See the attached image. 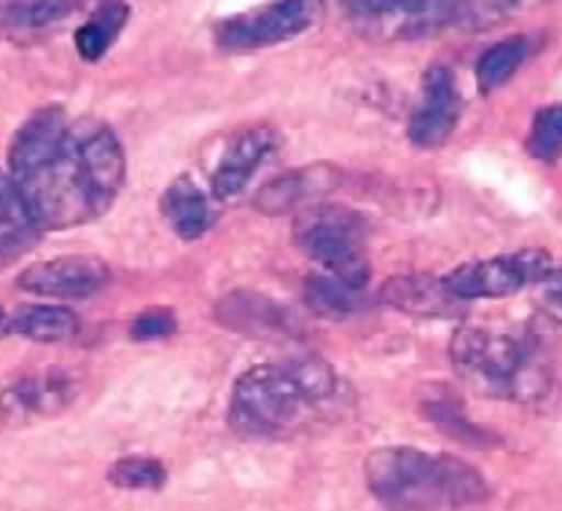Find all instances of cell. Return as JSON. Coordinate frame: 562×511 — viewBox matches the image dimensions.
Instances as JSON below:
<instances>
[{"mask_svg":"<svg viewBox=\"0 0 562 511\" xmlns=\"http://www.w3.org/2000/svg\"><path fill=\"white\" fill-rule=\"evenodd\" d=\"M382 302L415 318H450L463 310V302L447 291L445 280L430 275H396L382 286Z\"/></svg>","mask_w":562,"mask_h":511,"instance_id":"15","label":"cell"},{"mask_svg":"<svg viewBox=\"0 0 562 511\" xmlns=\"http://www.w3.org/2000/svg\"><path fill=\"white\" fill-rule=\"evenodd\" d=\"M304 302L315 315L328 318V321H345L367 307L363 291L345 286L334 275H310L304 282Z\"/></svg>","mask_w":562,"mask_h":511,"instance_id":"19","label":"cell"},{"mask_svg":"<svg viewBox=\"0 0 562 511\" xmlns=\"http://www.w3.org/2000/svg\"><path fill=\"white\" fill-rule=\"evenodd\" d=\"M79 3H0V30L11 38H27L41 35L68 20Z\"/></svg>","mask_w":562,"mask_h":511,"instance_id":"20","label":"cell"},{"mask_svg":"<svg viewBox=\"0 0 562 511\" xmlns=\"http://www.w3.org/2000/svg\"><path fill=\"white\" fill-rule=\"evenodd\" d=\"M79 396V380L65 369L27 375L0 390V420L11 425L65 412Z\"/></svg>","mask_w":562,"mask_h":511,"instance_id":"10","label":"cell"},{"mask_svg":"<svg viewBox=\"0 0 562 511\" xmlns=\"http://www.w3.org/2000/svg\"><path fill=\"white\" fill-rule=\"evenodd\" d=\"M127 20H130V5L124 3L98 5L92 20L76 30V52L81 54V59H87V63H98V59H103V54L111 49L116 35L122 33L124 25H127Z\"/></svg>","mask_w":562,"mask_h":511,"instance_id":"21","label":"cell"},{"mask_svg":"<svg viewBox=\"0 0 562 511\" xmlns=\"http://www.w3.org/2000/svg\"><path fill=\"white\" fill-rule=\"evenodd\" d=\"M9 178L41 232L74 230L113 208L127 180V156L105 122L49 105L11 141Z\"/></svg>","mask_w":562,"mask_h":511,"instance_id":"1","label":"cell"},{"mask_svg":"<svg viewBox=\"0 0 562 511\" xmlns=\"http://www.w3.org/2000/svg\"><path fill=\"white\" fill-rule=\"evenodd\" d=\"M108 482L119 490H161L167 482L165 463L148 455H130L108 468Z\"/></svg>","mask_w":562,"mask_h":511,"instance_id":"24","label":"cell"},{"mask_svg":"<svg viewBox=\"0 0 562 511\" xmlns=\"http://www.w3.org/2000/svg\"><path fill=\"white\" fill-rule=\"evenodd\" d=\"M423 414L450 438H456L460 444H471L476 449H487L498 442V436L487 434V431L480 429V425L471 423L469 418L463 414V409L458 407V401L450 399H426L420 404Z\"/></svg>","mask_w":562,"mask_h":511,"instance_id":"23","label":"cell"},{"mask_svg":"<svg viewBox=\"0 0 562 511\" xmlns=\"http://www.w3.org/2000/svg\"><path fill=\"white\" fill-rule=\"evenodd\" d=\"M111 282V267L98 256H59L22 269L16 286L35 297L89 299Z\"/></svg>","mask_w":562,"mask_h":511,"instance_id":"9","label":"cell"},{"mask_svg":"<svg viewBox=\"0 0 562 511\" xmlns=\"http://www.w3.org/2000/svg\"><path fill=\"white\" fill-rule=\"evenodd\" d=\"M514 3H447V0H387L348 3L350 22L369 41H420L445 30H484L506 20Z\"/></svg>","mask_w":562,"mask_h":511,"instance_id":"5","label":"cell"},{"mask_svg":"<svg viewBox=\"0 0 562 511\" xmlns=\"http://www.w3.org/2000/svg\"><path fill=\"white\" fill-rule=\"evenodd\" d=\"M176 312L167 310V307H151V310L140 312L135 318L130 334L135 342H151V340H165V336L176 334Z\"/></svg>","mask_w":562,"mask_h":511,"instance_id":"26","label":"cell"},{"mask_svg":"<svg viewBox=\"0 0 562 511\" xmlns=\"http://www.w3.org/2000/svg\"><path fill=\"white\" fill-rule=\"evenodd\" d=\"M367 219L348 204H318L302 210L294 224V243L318 262L326 275L363 291L369 280Z\"/></svg>","mask_w":562,"mask_h":511,"instance_id":"6","label":"cell"},{"mask_svg":"<svg viewBox=\"0 0 562 511\" xmlns=\"http://www.w3.org/2000/svg\"><path fill=\"white\" fill-rule=\"evenodd\" d=\"M538 302L554 321H562V269H549L547 278L538 282Z\"/></svg>","mask_w":562,"mask_h":511,"instance_id":"27","label":"cell"},{"mask_svg":"<svg viewBox=\"0 0 562 511\" xmlns=\"http://www.w3.org/2000/svg\"><path fill=\"white\" fill-rule=\"evenodd\" d=\"M528 154L541 162H554L562 156V105H547L533 116L528 135Z\"/></svg>","mask_w":562,"mask_h":511,"instance_id":"25","label":"cell"},{"mask_svg":"<svg viewBox=\"0 0 562 511\" xmlns=\"http://www.w3.org/2000/svg\"><path fill=\"white\" fill-rule=\"evenodd\" d=\"M315 20L313 3H272L267 9L248 11V14L229 16L215 25V44L229 52L265 49V46L283 44L294 35L304 33Z\"/></svg>","mask_w":562,"mask_h":511,"instance_id":"8","label":"cell"},{"mask_svg":"<svg viewBox=\"0 0 562 511\" xmlns=\"http://www.w3.org/2000/svg\"><path fill=\"white\" fill-rule=\"evenodd\" d=\"M552 269V256L543 248H522L514 254L471 262L445 275V286L460 302L469 299H504L522 291L530 282H541Z\"/></svg>","mask_w":562,"mask_h":511,"instance_id":"7","label":"cell"},{"mask_svg":"<svg viewBox=\"0 0 562 511\" xmlns=\"http://www.w3.org/2000/svg\"><path fill=\"white\" fill-rule=\"evenodd\" d=\"M38 224L16 191L9 173L0 170V267L16 262L41 240Z\"/></svg>","mask_w":562,"mask_h":511,"instance_id":"16","label":"cell"},{"mask_svg":"<svg viewBox=\"0 0 562 511\" xmlns=\"http://www.w3.org/2000/svg\"><path fill=\"white\" fill-rule=\"evenodd\" d=\"M363 474L387 511H474L490 498L482 474L447 453L382 447L363 463Z\"/></svg>","mask_w":562,"mask_h":511,"instance_id":"3","label":"cell"},{"mask_svg":"<svg viewBox=\"0 0 562 511\" xmlns=\"http://www.w3.org/2000/svg\"><path fill=\"white\" fill-rule=\"evenodd\" d=\"M213 318L221 326L245 336H289L299 332L289 307L254 291L224 293L213 307Z\"/></svg>","mask_w":562,"mask_h":511,"instance_id":"13","label":"cell"},{"mask_svg":"<svg viewBox=\"0 0 562 511\" xmlns=\"http://www.w3.org/2000/svg\"><path fill=\"white\" fill-rule=\"evenodd\" d=\"M530 54V41L525 35H514V38H504L498 44L490 46L476 63V81L484 95L495 92L504 87L509 78L522 68V63Z\"/></svg>","mask_w":562,"mask_h":511,"instance_id":"22","label":"cell"},{"mask_svg":"<svg viewBox=\"0 0 562 511\" xmlns=\"http://www.w3.org/2000/svg\"><path fill=\"white\" fill-rule=\"evenodd\" d=\"M161 213L181 240H200L213 224L211 202H207L205 191L196 186V180L189 176L176 178L167 186L165 197H161Z\"/></svg>","mask_w":562,"mask_h":511,"instance_id":"17","label":"cell"},{"mask_svg":"<svg viewBox=\"0 0 562 511\" xmlns=\"http://www.w3.org/2000/svg\"><path fill=\"white\" fill-rule=\"evenodd\" d=\"M339 184V173L331 165H310L289 170L261 186L256 195V208L265 215H283L304 208L315 197H323Z\"/></svg>","mask_w":562,"mask_h":511,"instance_id":"14","label":"cell"},{"mask_svg":"<svg viewBox=\"0 0 562 511\" xmlns=\"http://www.w3.org/2000/svg\"><path fill=\"white\" fill-rule=\"evenodd\" d=\"M278 146L280 135L269 124H250V127L237 132L229 146L224 148V154H221L218 167H215L211 178L213 195L224 202L237 200L245 186L250 184V178L256 176L261 162Z\"/></svg>","mask_w":562,"mask_h":511,"instance_id":"12","label":"cell"},{"mask_svg":"<svg viewBox=\"0 0 562 511\" xmlns=\"http://www.w3.org/2000/svg\"><path fill=\"white\" fill-rule=\"evenodd\" d=\"M460 111L463 100L456 87V76L445 65L426 70L420 102L409 119V141L420 148H439L456 132Z\"/></svg>","mask_w":562,"mask_h":511,"instance_id":"11","label":"cell"},{"mask_svg":"<svg viewBox=\"0 0 562 511\" xmlns=\"http://www.w3.org/2000/svg\"><path fill=\"white\" fill-rule=\"evenodd\" d=\"M9 321H11V312L0 307V340L11 334V323H9Z\"/></svg>","mask_w":562,"mask_h":511,"instance_id":"28","label":"cell"},{"mask_svg":"<svg viewBox=\"0 0 562 511\" xmlns=\"http://www.w3.org/2000/svg\"><path fill=\"white\" fill-rule=\"evenodd\" d=\"M334 390L337 375L323 358L254 366L232 388L229 425L248 436H283L310 409L331 399Z\"/></svg>","mask_w":562,"mask_h":511,"instance_id":"4","label":"cell"},{"mask_svg":"<svg viewBox=\"0 0 562 511\" xmlns=\"http://www.w3.org/2000/svg\"><path fill=\"white\" fill-rule=\"evenodd\" d=\"M9 323L11 334L33 342H68L81 329L79 315L63 304H22Z\"/></svg>","mask_w":562,"mask_h":511,"instance_id":"18","label":"cell"},{"mask_svg":"<svg viewBox=\"0 0 562 511\" xmlns=\"http://www.w3.org/2000/svg\"><path fill=\"white\" fill-rule=\"evenodd\" d=\"M458 377L480 396L536 404L554 382L547 345L533 329L504 323H463L450 342Z\"/></svg>","mask_w":562,"mask_h":511,"instance_id":"2","label":"cell"}]
</instances>
